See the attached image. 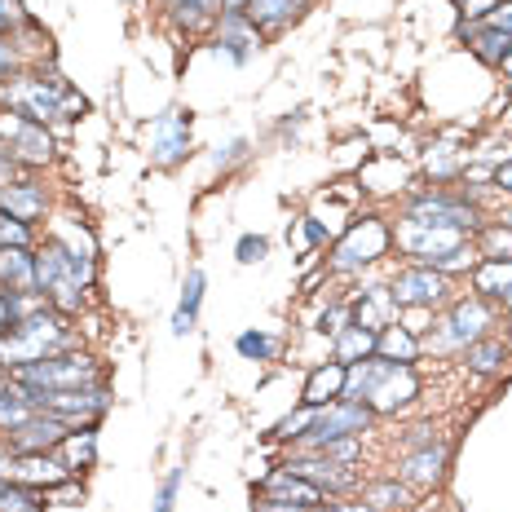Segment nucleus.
<instances>
[{"mask_svg":"<svg viewBox=\"0 0 512 512\" xmlns=\"http://www.w3.org/2000/svg\"><path fill=\"white\" fill-rule=\"evenodd\" d=\"M67 345H71L67 318L40 309V314L9 323V336H0V371H5V367L14 371V367H23V362L53 358V354H62Z\"/></svg>","mask_w":512,"mask_h":512,"instance_id":"obj_1","label":"nucleus"},{"mask_svg":"<svg viewBox=\"0 0 512 512\" xmlns=\"http://www.w3.org/2000/svg\"><path fill=\"white\" fill-rule=\"evenodd\" d=\"M93 274V261H84L62 243H49L45 252L36 256V287L45 292V301L62 314H76L84 301V283Z\"/></svg>","mask_w":512,"mask_h":512,"instance_id":"obj_2","label":"nucleus"},{"mask_svg":"<svg viewBox=\"0 0 512 512\" xmlns=\"http://www.w3.org/2000/svg\"><path fill=\"white\" fill-rule=\"evenodd\" d=\"M9 380L23 384V389H93L102 380L98 362L84 354H53L40 362H23V367L9 371Z\"/></svg>","mask_w":512,"mask_h":512,"instance_id":"obj_3","label":"nucleus"},{"mask_svg":"<svg viewBox=\"0 0 512 512\" xmlns=\"http://www.w3.org/2000/svg\"><path fill=\"white\" fill-rule=\"evenodd\" d=\"M5 102L18 106V111H23L27 120H36V124L58 120V115H67V111H84V102L71 98V93L62 89L58 80H40V76L14 80V84L5 89Z\"/></svg>","mask_w":512,"mask_h":512,"instance_id":"obj_4","label":"nucleus"},{"mask_svg":"<svg viewBox=\"0 0 512 512\" xmlns=\"http://www.w3.org/2000/svg\"><path fill=\"white\" fill-rule=\"evenodd\" d=\"M27 402L36 411L45 415H58V420H71V424H89L98 420V415L111 407V393L102 389V384H93V389H27Z\"/></svg>","mask_w":512,"mask_h":512,"instance_id":"obj_5","label":"nucleus"},{"mask_svg":"<svg viewBox=\"0 0 512 512\" xmlns=\"http://www.w3.org/2000/svg\"><path fill=\"white\" fill-rule=\"evenodd\" d=\"M371 424V411L362 407V402H327V407H318L314 424H309V433H301V442L309 451H323V446L340 442V437H362V429Z\"/></svg>","mask_w":512,"mask_h":512,"instance_id":"obj_6","label":"nucleus"},{"mask_svg":"<svg viewBox=\"0 0 512 512\" xmlns=\"http://www.w3.org/2000/svg\"><path fill=\"white\" fill-rule=\"evenodd\" d=\"M398 243L407 248L411 256H420L424 265L433 261H446L455 265V256L464 252V230H451V226H424V221H411L398 230Z\"/></svg>","mask_w":512,"mask_h":512,"instance_id":"obj_7","label":"nucleus"},{"mask_svg":"<svg viewBox=\"0 0 512 512\" xmlns=\"http://www.w3.org/2000/svg\"><path fill=\"white\" fill-rule=\"evenodd\" d=\"M0 142L9 146L5 155L23 159V164H45L53 155V142L45 133V124L27 120V115H0Z\"/></svg>","mask_w":512,"mask_h":512,"instance_id":"obj_8","label":"nucleus"},{"mask_svg":"<svg viewBox=\"0 0 512 512\" xmlns=\"http://www.w3.org/2000/svg\"><path fill=\"white\" fill-rule=\"evenodd\" d=\"M67 437H71V420H58V415H45V411H36L31 420L9 429V442H14L18 455H49V451H58Z\"/></svg>","mask_w":512,"mask_h":512,"instance_id":"obj_9","label":"nucleus"},{"mask_svg":"<svg viewBox=\"0 0 512 512\" xmlns=\"http://www.w3.org/2000/svg\"><path fill=\"white\" fill-rule=\"evenodd\" d=\"M446 292H451V283H446L442 270H433V265H420V270H407L398 274L389 287V296L398 305H411V309H429V305H442Z\"/></svg>","mask_w":512,"mask_h":512,"instance_id":"obj_10","label":"nucleus"},{"mask_svg":"<svg viewBox=\"0 0 512 512\" xmlns=\"http://www.w3.org/2000/svg\"><path fill=\"white\" fill-rule=\"evenodd\" d=\"M67 473L71 468L67 464H58L53 460V455H0V477H5V482H18V486H45V490H53V486H62L67 482Z\"/></svg>","mask_w":512,"mask_h":512,"instance_id":"obj_11","label":"nucleus"},{"mask_svg":"<svg viewBox=\"0 0 512 512\" xmlns=\"http://www.w3.org/2000/svg\"><path fill=\"white\" fill-rule=\"evenodd\" d=\"M490 323V309L482 301H460L451 309V314L442 318V332L429 336V345L433 349H460V345H473L477 336H482V327Z\"/></svg>","mask_w":512,"mask_h":512,"instance_id":"obj_12","label":"nucleus"},{"mask_svg":"<svg viewBox=\"0 0 512 512\" xmlns=\"http://www.w3.org/2000/svg\"><path fill=\"white\" fill-rule=\"evenodd\" d=\"M389 248V230L380 226V221H362V226H354L340 239V248H336V270H358V265H371L376 256Z\"/></svg>","mask_w":512,"mask_h":512,"instance_id":"obj_13","label":"nucleus"},{"mask_svg":"<svg viewBox=\"0 0 512 512\" xmlns=\"http://www.w3.org/2000/svg\"><path fill=\"white\" fill-rule=\"evenodd\" d=\"M190 146V120L181 111H164L151 128V155L159 168H173L181 155H186Z\"/></svg>","mask_w":512,"mask_h":512,"instance_id":"obj_14","label":"nucleus"},{"mask_svg":"<svg viewBox=\"0 0 512 512\" xmlns=\"http://www.w3.org/2000/svg\"><path fill=\"white\" fill-rule=\"evenodd\" d=\"M411 221H424V226H451V230H473L477 212L464 204V199H446V195H424L411 204Z\"/></svg>","mask_w":512,"mask_h":512,"instance_id":"obj_15","label":"nucleus"},{"mask_svg":"<svg viewBox=\"0 0 512 512\" xmlns=\"http://www.w3.org/2000/svg\"><path fill=\"white\" fill-rule=\"evenodd\" d=\"M415 393H420V380H415L411 362H389V371H384L380 384L371 389L367 407H376V411H398V407H407Z\"/></svg>","mask_w":512,"mask_h":512,"instance_id":"obj_16","label":"nucleus"},{"mask_svg":"<svg viewBox=\"0 0 512 512\" xmlns=\"http://www.w3.org/2000/svg\"><path fill=\"white\" fill-rule=\"evenodd\" d=\"M287 473L305 477V482H314L318 490H345V486H354V473H349V464L332 460L327 451L309 455V460H292V464H287Z\"/></svg>","mask_w":512,"mask_h":512,"instance_id":"obj_17","label":"nucleus"},{"mask_svg":"<svg viewBox=\"0 0 512 512\" xmlns=\"http://www.w3.org/2000/svg\"><path fill=\"white\" fill-rule=\"evenodd\" d=\"M217 49L226 53L230 62H248L256 49H261V31L248 23V14H226L221 18V36H217Z\"/></svg>","mask_w":512,"mask_h":512,"instance_id":"obj_18","label":"nucleus"},{"mask_svg":"<svg viewBox=\"0 0 512 512\" xmlns=\"http://www.w3.org/2000/svg\"><path fill=\"white\" fill-rule=\"evenodd\" d=\"M345 376H349V367L345 362H327V367H314L309 371V380H305V407H327V402H336V398H345Z\"/></svg>","mask_w":512,"mask_h":512,"instance_id":"obj_19","label":"nucleus"},{"mask_svg":"<svg viewBox=\"0 0 512 512\" xmlns=\"http://www.w3.org/2000/svg\"><path fill=\"white\" fill-rule=\"evenodd\" d=\"M0 292H36V256L0 248Z\"/></svg>","mask_w":512,"mask_h":512,"instance_id":"obj_20","label":"nucleus"},{"mask_svg":"<svg viewBox=\"0 0 512 512\" xmlns=\"http://www.w3.org/2000/svg\"><path fill=\"white\" fill-rule=\"evenodd\" d=\"M309 5V0H248V23L256 27V31H279V27H287L296 14Z\"/></svg>","mask_w":512,"mask_h":512,"instance_id":"obj_21","label":"nucleus"},{"mask_svg":"<svg viewBox=\"0 0 512 512\" xmlns=\"http://www.w3.org/2000/svg\"><path fill=\"white\" fill-rule=\"evenodd\" d=\"M0 208L18 221H36L45 212V195L31 181H9V186H0Z\"/></svg>","mask_w":512,"mask_h":512,"instance_id":"obj_22","label":"nucleus"},{"mask_svg":"<svg viewBox=\"0 0 512 512\" xmlns=\"http://www.w3.org/2000/svg\"><path fill=\"white\" fill-rule=\"evenodd\" d=\"M265 495L270 499H296V504H305V508H314L318 499H323V490H318L314 482H305V477H296V473H287V468H279V473H270L265 477Z\"/></svg>","mask_w":512,"mask_h":512,"instance_id":"obj_23","label":"nucleus"},{"mask_svg":"<svg viewBox=\"0 0 512 512\" xmlns=\"http://www.w3.org/2000/svg\"><path fill=\"white\" fill-rule=\"evenodd\" d=\"M468 45H473V53L482 62H490V67H499V62L512 53V31H499V27H464Z\"/></svg>","mask_w":512,"mask_h":512,"instance_id":"obj_24","label":"nucleus"},{"mask_svg":"<svg viewBox=\"0 0 512 512\" xmlns=\"http://www.w3.org/2000/svg\"><path fill=\"white\" fill-rule=\"evenodd\" d=\"M398 309V301H393L389 292H362V301H358V309H354V327H367V332H384L389 327V314Z\"/></svg>","mask_w":512,"mask_h":512,"instance_id":"obj_25","label":"nucleus"},{"mask_svg":"<svg viewBox=\"0 0 512 512\" xmlns=\"http://www.w3.org/2000/svg\"><path fill=\"white\" fill-rule=\"evenodd\" d=\"M442 464H446V446H424V451L407 455L402 473H407L415 486H433V482H442Z\"/></svg>","mask_w":512,"mask_h":512,"instance_id":"obj_26","label":"nucleus"},{"mask_svg":"<svg viewBox=\"0 0 512 512\" xmlns=\"http://www.w3.org/2000/svg\"><path fill=\"white\" fill-rule=\"evenodd\" d=\"M199 301H204V270H190L186 292H181V305H177V314H173V332H177V336H186L190 327H195Z\"/></svg>","mask_w":512,"mask_h":512,"instance_id":"obj_27","label":"nucleus"},{"mask_svg":"<svg viewBox=\"0 0 512 512\" xmlns=\"http://www.w3.org/2000/svg\"><path fill=\"white\" fill-rule=\"evenodd\" d=\"M36 415V407L27 402V389L23 384H9L5 376H0V424L5 429H14V424H23Z\"/></svg>","mask_w":512,"mask_h":512,"instance_id":"obj_28","label":"nucleus"},{"mask_svg":"<svg viewBox=\"0 0 512 512\" xmlns=\"http://www.w3.org/2000/svg\"><path fill=\"white\" fill-rule=\"evenodd\" d=\"M376 349V332H367V327H354L349 323L345 332L336 336V362H345V367H354Z\"/></svg>","mask_w":512,"mask_h":512,"instance_id":"obj_29","label":"nucleus"},{"mask_svg":"<svg viewBox=\"0 0 512 512\" xmlns=\"http://www.w3.org/2000/svg\"><path fill=\"white\" fill-rule=\"evenodd\" d=\"M376 349H380V358H389V362H415L420 340H415L407 327H384V332L376 336Z\"/></svg>","mask_w":512,"mask_h":512,"instance_id":"obj_30","label":"nucleus"},{"mask_svg":"<svg viewBox=\"0 0 512 512\" xmlns=\"http://www.w3.org/2000/svg\"><path fill=\"white\" fill-rule=\"evenodd\" d=\"M477 292L508 296L512 292V261H486L482 270H477Z\"/></svg>","mask_w":512,"mask_h":512,"instance_id":"obj_31","label":"nucleus"},{"mask_svg":"<svg viewBox=\"0 0 512 512\" xmlns=\"http://www.w3.org/2000/svg\"><path fill=\"white\" fill-rule=\"evenodd\" d=\"M62 455H67V468H89L93 464V455H98V437H93L89 424L62 442Z\"/></svg>","mask_w":512,"mask_h":512,"instance_id":"obj_32","label":"nucleus"},{"mask_svg":"<svg viewBox=\"0 0 512 512\" xmlns=\"http://www.w3.org/2000/svg\"><path fill=\"white\" fill-rule=\"evenodd\" d=\"M0 512H40L36 490L18 486V482H5V477H0Z\"/></svg>","mask_w":512,"mask_h":512,"instance_id":"obj_33","label":"nucleus"},{"mask_svg":"<svg viewBox=\"0 0 512 512\" xmlns=\"http://www.w3.org/2000/svg\"><path fill=\"white\" fill-rule=\"evenodd\" d=\"M217 9H221V0H177V18L186 27H204L217 18Z\"/></svg>","mask_w":512,"mask_h":512,"instance_id":"obj_34","label":"nucleus"},{"mask_svg":"<svg viewBox=\"0 0 512 512\" xmlns=\"http://www.w3.org/2000/svg\"><path fill=\"white\" fill-rule=\"evenodd\" d=\"M504 345L499 340H482V345H468V367L473 371H495L499 362H504Z\"/></svg>","mask_w":512,"mask_h":512,"instance_id":"obj_35","label":"nucleus"},{"mask_svg":"<svg viewBox=\"0 0 512 512\" xmlns=\"http://www.w3.org/2000/svg\"><path fill=\"white\" fill-rule=\"evenodd\" d=\"M27 221H18V217H9L5 208H0V248H27Z\"/></svg>","mask_w":512,"mask_h":512,"instance_id":"obj_36","label":"nucleus"},{"mask_svg":"<svg viewBox=\"0 0 512 512\" xmlns=\"http://www.w3.org/2000/svg\"><path fill=\"white\" fill-rule=\"evenodd\" d=\"M486 261H512V230L508 226L486 230Z\"/></svg>","mask_w":512,"mask_h":512,"instance_id":"obj_37","label":"nucleus"},{"mask_svg":"<svg viewBox=\"0 0 512 512\" xmlns=\"http://www.w3.org/2000/svg\"><path fill=\"white\" fill-rule=\"evenodd\" d=\"M239 354H243V358L265 362V358L274 354V340L265 336V332H243V336H239Z\"/></svg>","mask_w":512,"mask_h":512,"instance_id":"obj_38","label":"nucleus"},{"mask_svg":"<svg viewBox=\"0 0 512 512\" xmlns=\"http://www.w3.org/2000/svg\"><path fill=\"white\" fill-rule=\"evenodd\" d=\"M367 499H371V508H402V504H407V486H398V482H380Z\"/></svg>","mask_w":512,"mask_h":512,"instance_id":"obj_39","label":"nucleus"},{"mask_svg":"<svg viewBox=\"0 0 512 512\" xmlns=\"http://www.w3.org/2000/svg\"><path fill=\"white\" fill-rule=\"evenodd\" d=\"M314 415H318V407H305V411L287 415L279 429H274V437H301V429H309V424H314Z\"/></svg>","mask_w":512,"mask_h":512,"instance_id":"obj_40","label":"nucleus"},{"mask_svg":"<svg viewBox=\"0 0 512 512\" xmlns=\"http://www.w3.org/2000/svg\"><path fill=\"white\" fill-rule=\"evenodd\" d=\"M265 252H270V243H265L261 234H243V239H239V261L243 265H256Z\"/></svg>","mask_w":512,"mask_h":512,"instance_id":"obj_41","label":"nucleus"},{"mask_svg":"<svg viewBox=\"0 0 512 512\" xmlns=\"http://www.w3.org/2000/svg\"><path fill=\"white\" fill-rule=\"evenodd\" d=\"M455 9L464 14V27L473 23V18H490L499 9V0H455Z\"/></svg>","mask_w":512,"mask_h":512,"instance_id":"obj_42","label":"nucleus"},{"mask_svg":"<svg viewBox=\"0 0 512 512\" xmlns=\"http://www.w3.org/2000/svg\"><path fill=\"white\" fill-rule=\"evenodd\" d=\"M177 490H181V468H177V473H168V477H164V486H159V499H155V512H173V504H177Z\"/></svg>","mask_w":512,"mask_h":512,"instance_id":"obj_43","label":"nucleus"},{"mask_svg":"<svg viewBox=\"0 0 512 512\" xmlns=\"http://www.w3.org/2000/svg\"><path fill=\"white\" fill-rule=\"evenodd\" d=\"M243 155H248V142H243V137H234V142L226 146V155H217V168H230V164H239Z\"/></svg>","mask_w":512,"mask_h":512,"instance_id":"obj_44","label":"nucleus"},{"mask_svg":"<svg viewBox=\"0 0 512 512\" xmlns=\"http://www.w3.org/2000/svg\"><path fill=\"white\" fill-rule=\"evenodd\" d=\"M261 512H314V508H305V504H292V499H270V495H265Z\"/></svg>","mask_w":512,"mask_h":512,"instance_id":"obj_45","label":"nucleus"},{"mask_svg":"<svg viewBox=\"0 0 512 512\" xmlns=\"http://www.w3.org/2000/svg\"><path fill=\"white\" fill-rule=\"evenodd\" d=\"M18 0H0V31H9V27H18Z\"/></svg>","mask_w":512,"mask_h":512,"instance_id":"obj_46","label":"nucleus"},{"mask_svg":"<svg viewBox=\"0 0 512 512\" xmlns=\"http://www.w3.org/2000/svg\"><path fill=\"white\" fill-rule=\"evenodd\" d=\"M486 23H490V27H499V31H512V0H504V5H499L495 14L486 18Z\"/></svg>","mask_w":512,"mask_h":512,"instance_id":"obj_47","label":"nucleus"},{"mask_svg":"<svg viewBox=\"0 0 512 512\" xmlns=\"http://www.w3.org/2000/svg\"><path fill=\"white\" fill-rule=\"evenodd\" d=\"M340 323H345V309H332V314H323V332H327V336H340V332H345Z\"/></svg>","mask_w":512,"mask_h":512,"instance_id":"obj_48","label":"nucleus"},{"mask_svg":"<svg viewBox=\"0 0 512 512\" xmlns=\"http://www.w3.org/2000/svg\"><path fill=\"white\" fill-rule=\"evenodd\" d=\"M14 67H18V53L9 49L5 40H0V80H5V76H9V71H14Z\"/></svg>","mask_w":512,"mask_h":512,"instance_id":"obj_49","label":"nucleus"},{"mask_svg":"<svg viewBox=\"0 0 512 512\" xmlns=\"http://www.w3.org/2000/svg\"><path fill=\"white\" fill-rule=\"evenodd\" d=\"M495 181H499V186H504V190H512V159H508V164H499Z\"/></svg>","mask_w":512,"mask_h":512,"instance_id":"obj_50","label":"nucleus"},{"mask_svg":"<svg viewBox=\"0 0 512 512\" xmlns=\"http://www.w3.org/2000/svg\"><path fill=\"white\" fill-rule=\"evenodd\" d=\"M327 512H376L371 504H336V508H327Z\"/></svg>","mask_w":512,"mask_h":512,"instance_id":"obj_51","label":"nucleus"},{"mask_svg":"<svg viewBox=\"0 0 512 512\" xmlns=\"http://www.w3.org/2000/svg\"><path fill=\"white\" fill-rule=\"evenodd\" d=\"M221 5H226L221 14H243V9H248V0H221Z\"/></svg>","mask_w":512,"mask_h":512,"instance_id":"obj_52","label":"nucleus"},{"mask_svg":"<svg viewBox=\"0 0 512 512\" xmlns=\"http://www.w3.org/2000/svg\"><path fill=\"white\" fill-rule=\"evenodd\" d=\"M309 239H314V243H323V239H327V230L318 226V221H309Z\"/></svg>","mask_w":512,"mask_h":512,"instance_id":"obj_53","label":"nucleus"},{"mask_svg":"<svg viewBox=\"0 0 512 512\" xmlns=\"http://www.w3.org/2000/svg\"><path fill=\"white\" fill-rule=\"evenodd\" d=\"M0 186H9V155L0 151Z\"/></svg>","mask_w":512,"mask_h":512,"instance_id":"obj_54","label":"nucleus"},{"mask_svg":"<svg viewBox=\"0 0 512 512\" xmlns=\"http://www.w3.org/2000/svg\"><path fill=\"white\" fill-rule=\"evenodd\" d=\"M5 323H9V305H5V292H0V336H5Z\"/></svg>","mask_w":512,"mask_h":512,"instance_id":"obj_55","label":"nucleus"},{"mask_svg":"<svg viewBox=\"0 0 512 512\" xmlns=\"http://www.w3.org/2000/svg\"><path fill=\"white\" fill-rule=\"evenodd\" d=\"M499 67H504V71H508V76H512V53H508V58H504V62H499Z\"/></svg>","mask_w":512,"mask_h":512,"instance_id":"obj_56","label":"nucleus"},{"mask_svg":"<svg viewBox=\"0 0 512 512\" xmlns=\"http://www.w3.org/2000/svg\"><path fill=\"white\" fill-rule=\"evenodd\" d=\"M504 226H508V230H512V208H508V212H504Z\"/></svg>","mask_w":512,"mask_h":512,"instance_id":"obj_57","label":"nucleus"},{"mask_svg":"<svg viewBox=\"0 0 512 512\" xmlns=\"http://www.w3.org/2000/svg\"><path fill=\"white\" fill-rule=\"evenodd\" d=\"M504 305H508V309H512V292H508V296H504Z\"/></svg>","mask_w":512,"mask_h":512,"instance_id":"obj_58","label":"nucleus"}]
</instances>
